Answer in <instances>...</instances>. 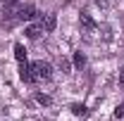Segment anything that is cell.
Listing matches in <instances>:
<instances>
[{
	"instance_id": "obj_7",
	"label": "cell",
	"mask_w": 124,
	"mask_h": 121,
	"mask_svg": "<svg viewBox=\"0 0 124 121\" xmlns=\"http://www.w3.org/2000/svg\"><path fill=\"white\" fill-rule=\"evenodd\" d=\"M79 21H81V26H84V29H95V21L91 19L88 12H81V19H79Z\"/></svg>"
},
{
	"instance_id": "obj_8",
	"label": "cell",
	"mask_w": 124,
	"mask_h": 121,
	"mask_svg": "<svg viewBox=\"0 0 124 121\" xmlns=\"http://www.w3.org/2000/svg\"><path fill=\"white\" fill-rule=\"evenodd\" d=\"M15 57H17V62H26V50H24L22 43H15Z\"/></svg>"
},
{
	"instance_id": "obj_2",
	"label": "cell",
	"mask_w": 124,
	"mask_h": 121,
	"mask_svg": "<svg viewBox=\"0 0 124 121\" xmlns=\"http://www.w3.org/2000/svg\"><path fill=\"white\" fill-rule=\"evenodd\" d=\"M22 10V2L19 0H5V7H2V19H17Z\"/></svg>"
},
{
	"instance_id": "obj_11",
	"label": "cell",
	"mask_w": 124,
	"mask_h": 121,
	"mask_svg": "<svg viewBox=\"0 0 124 121\" xmlns=\"http://www.w3.org/2000/svg\"><path fill=\"white\" fill-rule=\"evenodd\" d=\"M36 102H38V105H50V102H53V100H50V97H48V95H43V93H36Z\"/></svg>"
},
{
	"instance_id": "obj_13",
	"label": "cell",
	"mask_w": 124,
	"mask_h": 121,
	"mask_svg": "<svg viewBox=\"0 0 124 121\" xmlns=\"http://www.w3.org/2000/svg\"><path fill=\"white\" fill-rule=\"evenodd\" d=\"M60 64H62V71H69V62L67 60H60Z\"/></svg>"
},
{
	"instance_id": "obj_12",
	"label": "cell",
	"mask_w": 124,
	"mask_h": 121,
	"mask_svg": "<svg viewBox=\"0 0 124 121\" xmlns=\"http://www.w3.org/2000/svg\"><path fill=\"white\" fill-rule=\"evenodd\" d=\"M115 119H124V105H119L115 109Z\"/></svg>"
},
{
	"instance_id": "obj_5",
	"label": "cell",
	"mask_w": 124,
	"mask_h": 121,
	"mask_svg": "<svg viewBox=\"0 0 124 121\" xmlns=\"http://www.w3.org/2000/svg\"><path fill=\"white\" fill-rule=\"evenodd\" d=\"M19 78L24 83H33V74H31V64L26 62H19Z\"/></svg>"
},
{
	"instance_id": "obj_1",
	"label": "cell",
	"mask_w": 124,
	"mask_h": 121,
	"mask_svg": "<svg viewBox=\"0 0 124 121\" xmlns=\"http://www.w3.org/2000/svg\"><path fill=\"white\" fill-rule=\"evenodd\" d=\"M31 74H33V81H50L53 78V67L48 62L38 60L31 64Z\"/></svg>"
},
{
	"instance_id": "obj_6",
	"label": "cell",
	"mask_w": 124,
	"mask_h": 121,
	"mask_svg": "<svg viewBox=\"0 0 124 121\" xmlns=\"http://www.w3.org/2000/svg\"><path fill=\"white\" fill-rule=\"evenodd\" d=\"M24 33H26V38H38V36L43 33V26H41V24H31V26H26Z\"/></svg>"
},
{
	"instance_id": "obj_14",
	"label": "cell",
	"mask_w": 124,
	"mask_h": 121,
	"mask_svg": "<svg viewBox=\"0 0 124 121\" xmlns=\"http://www.w3.org/2000/svg\"><path fill=\"white\" fill-rule=\"evenodd\" d=\"M119 86H124V67H122V71H119Z\"/></svg>"
},
{
	"instance_id": "obj_3",
	"label": "cell",
	"mask_w": 124,
	"mask_h": 121,
	"mask_svg": "<svg viewBox=\"0 0 124 121\" xmlns=\"http://www.w3.org/2000/svg\"><path fill=\"white\" fill-rule=\"evenodd\" d=\"M38 24L43 26V31H46V33H50V31H55V26H57V17H55V14H43Z\"/></svg>"
},
{
	"instance_id": "obj_4",
	"label": "cell",
	"mask_w": 124,
	"mask_h": 121,
	"mask_svg": "<svg viewBox=\"0 0 124 121\" xmlns=\"http://www.w3.org/2000/svg\"><path fill=\"white\" fill-rule=\"evenodd\" d=\"M33 17H36V7H33V5H22L17 19H19V21H31Z\"/></svg>"
},
{
	"instance_id": "obj_10",
	"label": "cell",
	"mask_w": 124,
	"mask_h": 121,
	"mask_svg": "<svg viewBox=\"0 0 124 121\" xmlns=\"http://www.w3.org/2000/svg\"><path fill=\"white\" fill-rule=\"evenodd\" d=\"M84 64H86V57H84L81 52H74V67H77V69H81Z\"/></svg>"
},
{
	"instance_id": "obj_9",
	"label": "cell",
	"mask_w": 124,
	"mask_h": 121,
	"mask_svg": "<svg viewBox=\"0 0 124 121\" xmlns=\"http://www.w3.org/2000/svg\"><path fill=\"white\" fill-rule=\"evenodd\" d=\"M69 109H72L74 116H86V107H84V105H72Z\"/></svg>"
}]
</instances>
